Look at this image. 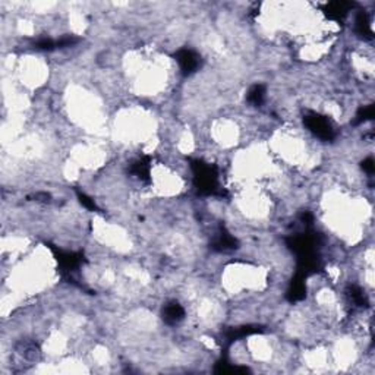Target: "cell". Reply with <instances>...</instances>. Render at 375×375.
<instances>
[{
	"label": "cell",
	"mask_w": 375,
	"mask_h": 375,
	"mask_svg": "<svg viewBox=\"0 0 375 375\" xmlns=\"http://www.w3.org/2000/svg\"><path fill=\"white\" fill-rule=\"evenodd\" d=\"M78 41V38L72 37V35H67V37H63L61 38L58 43H56V47H67V46H72Z\"/></svg>",
	"instance_id": "9a60e30c"
},
{
	"label": "cell",
	"mask_w": 375,
	"mask_h": 375,
	"mask_svg": "<svg viewBox=\"0 0 375 375\" xmlns=\"http://www.w3.org/2000/svg\"><path fill=\"white\" fill-rule=\"evenodd\" d=\"M356 31L361 37L365 38H373V30L370 24V18L365 12H361L356 18Z\"/></svg>",
	"instance_id": "52a82bcc"
},
{
	"label": "cell",
	"mask_w": 375,
	"mask_h": 375,
	"mask_svg": "<svg viewBox=\"0 0 375 375\" xmlns=\"http://www.w3.org/2000/svg\"><path fill=\"white\" fill-rule=\"evenodd\" d=\"M305 298V284H304V274H299L295 280L290 283L287 290V299L290 302H296Z\"/></svg>",
	"instance_id": "8992f818"
},
{
	"label": "cell",
	"mask_w": 375,
	"mask_h": 375,
	"mask_svg": "<svg viewBox=\"0 0 375 375\" xmlns=\"http://www.w3.org/2000/svg\"><path fill=\"white\" fill-rule=\"evenodd\" d=\"M213 248L217 250H229L236 248V241L229 233H221L213 244Z\"/></svg>",
	"instance_id": "ba28073f"
},
{
	"label": "cell",
	"mask_w": 375,
	"mask_h": 375,
	"mask_svg": "<svg viewBox=\"0 0 375 375\" xmlns=\"http://www.w3.org/2000/svg\"><path fill=\"white\" fill-rule=\"evenodd\" d=\"M350 7H352V3H349V1H331L324 6V13L330 19L339 21V19H343L347 15Z\"/></svg>",
	"instance_id": "5b68a950"
},
{
	"label": "cell",
	"mask_w": 375,
	"mask_h": 375,
	"mask_svg": "<svg viewBox=\"0 0 375 375\" xmlns=\"http://www.w3.org/2000/svg\"><path fill=\"white\" fill-rule=\"evenodd\" d=\"M193 181L195 187L201 193H213L217 189V173L216 169L202 161H193Z\"/></svg>",
	"instance_id": "6da1fadb"
},
{
	"label": "cell",
	"mask_w": 375,
	"mask_h": 375,
	"mask_svg": "<svg viewBox=\"0 0 375 375\" xmlns=\"http://www.w3.org/2000/svg\"><path fill=\"white\" fill-rule=\"evenodd\" d=\"M349 296L352 298V301H353L356 305H359V307H365V305H367V298H365L364 292H362L359 287L352 286L350 290H349Z\"/></svg>",
	"instance_id": "4fadbf2b"
},
{
	"label": "cell",
	"mask_w": 375,
	"mask_h": 375,
	"mask_svg": "<svg viewBox=\"0 0 375 375\" xmlns=\"http://www.w3.org/2000/svg\"><path fill=\"white\" fill-rule=\"evenodd\" d=\"M264 97H265V88L261 84H256V85L250 87V90L247 94L248 101L253 106H259L264 101Z\"/></svg>",
	"instance_id": "9c48e42d"
},
{
	"label": "cell",
	"mask_w": 375,
	"mask_h": 375,
	"mask_svg": "<svg viewBox=\"0 0 375 375\" xmlns=\"http://www.w3.org/2000/svg\"><path fill=\"white\" fill-rule=\"evenodd\" d=\"M133 173L139 178V179H144V181H148V176H150V163H148V158H142V160H138L135 164H133Z\"/></svg>",
	"instance_id": "30bf717a"
},
{
	"label": "cell",
	"mask_w": 375,
	"mask_h": 375,
	"mask_svg": "<svg viewBox=\"0 0 375 375\" xmlns=\"http://www.w3.org/2000/svg\"><path fill=\"white\" fill-rule=\"evenodd\" d=\"M78 196H79V201H81V204L82 205H85L87 208H90V210H95V202H94L91 198H88L85 193H78Z\"/></svg>",
	"instance_id": "2e32d148"
},
{
	"label": "cell",
	"mask_w": 375,
	"mask_h": 375,
	"mask_svg": "<svg viewBox=\"0 0 375 375\" xmlns=\"http://www.w3.org/2000/svg\"><path fill=\"white\" fill-rule=\"evenodd\" d=\"M374 118V106H368V107H362L355 118V125L358 124H364L367 121H371Z\"/></svg>",
	"instance_id": "7c38bea8"
},
{
	"label": "cell",
	"mask_w": 375,
	"mask_h": 375,
	"mask_svg": "<svg viewBox=\"0 0 375 375\" xmlns=\"http://www.w3.org/2000/svg\"><path fill=\"white\" fill-rule=\"evenodd\" d=\"M59 262H61V265H62L63 270H66V271H70V270H73L76 265H78V261H79V258L75 255V253H59Z\"/></svg>",
	"instance_id": "8fae6325"
},
{
	"label": "cell",
	"mask_w": 375,
	"mask_h": 375,
	"mask_svg": "<svg viewBox=\"0 0 375 375\" xmlns=\"http://www.w3.org/2000/svg\"><path fill=\"white\" fill-rule=\"evenodd\" d=\"M56 47V43L50 38H41L35 43V49L38 50H53Z\"/></svg>",
	"instance_id": "5bb4252c"
},
{
	"label": "cell",
	"mask_w": 375,
	"mask_h": 375,
	"mask_svg": "<svg viewBox=\"0 0 375 375\" xmlns=\"http://www.w3.org/2000/svg\"><path fill=\"white\" fill-rule=\"evenodd\" d=\"M176 61L181 66V70L184 72V75H190L192 72H195L199 66V56L189 49H182L176 53Z\"/></svg>",
	"instance_id": "3957f363"
},
{
	"label": "cell",
	"mask_w": 375,
	"mask_h": 375,
	"mask_svg": "<svg viewBox=\"0 0 375 375\" xmlns=\"http://www.w3.org/2000/svg\"><path fill=\"white\" fill-rule=\"evenodd\" d=\"M184 316H185V310L178 302H169L163 308V319L169 325H175V324L181 322L184 319Z\"/></svg>",
	"instance_id": "277c9868"
},
{
	"label": "cell",
	"mask_w": 375,
	"mask_h": 375,
	"mask_svg": "<svg viewBox=\"0 0 375 375\" xmlns=\"http://www.w3.org/2000/svg\"><path fill=\"white\" fill-rule=\"evenodd\" d=\"M362 167H364V170H365L367 173L373 175V173H374V169H375L374 160H373L371 157H370V158H367V160H364V163H362Z\"/></svg>",
	"instance_id": "e0dca14e"
},
{
	"label": "cell",
	"mask_w": 375,
	"mask_h": 375,
	"mask_svg": "<svg viewBox=\"0 0 375 375\" xmlns=\"http://www.w3.org/2000/svg\"><path fill=\"white\" fill-rule=\"evenodd\" d=\"M305 125L310 127V130L315 133L318 138L324 139V141H330L334 136V130L333 126L330 125V122L316 113H310L308 116H305Z\"/></svg>",
	"instance_id": "7a4b0ae2"
}]
</instances>
